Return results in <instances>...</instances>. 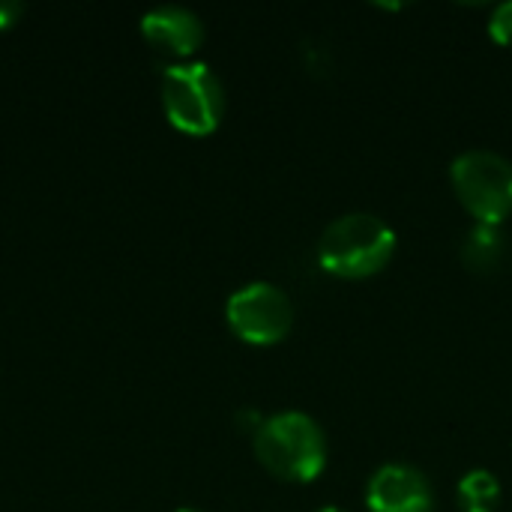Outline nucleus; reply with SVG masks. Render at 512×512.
Here are the masks:
<instances>
[{"label":"nucleus","mask_w":512,"mask_h":512,"mask_svg":"<svg viewBox=\"0 0 512 512\" xmlns=\"http://www.w3.org/2000/svg\"><path fill=\"white\" fill-rule=\"evenodd\" d=\"M366 504L372 512H432L435 492L423 471L393 462L372 474Z\"/></svg>","instance_id":"423d86ee"},{"label":"nucleus","mask_w":512,"mask_h":512,"mask_svg":"<svg viewBox=\"0 0 512 512\" xmlns=\"http://www.w3.org/2000/svg\"><path fill=\"white\" fill-rule=\"evenodd\" d=\"M453 192L483 225H501L512 213V162L492 150H468L450 165Z\"/></svg>","instance_id":"20e7f679"},{"label":"nucleus","mask_w":512,"mask_h":512,"mask_svg":"<svg viewBox=\"0 0 512 512\" xmlns=\"http://www.w3.org/2000/svg\"><path fill=\"white\" fill-rule=\"evenodd\" d=\"M24 15V3L18 0H0V30H9Z\"/></svg>","instance_id":"9b49d317"},{"label":"nucleus","mask_w":512,"mask_h":512,"mask_svg":"<svg viewBox=\"0 0 512 512\" xmlns=\"http://www.w3.org/2000/svg\"><path fill=\"white\" fill-rule=\"evenodd\" d=\"M459 507L462 512H498L501 507V498H504V489L498 483V477L492 471H471L459 480Z\"/></svg>","instance_id":"1a4fd4ad"},{"label":"nucleus","mask_w":512,"mask_h":512,"mask_svg":"<svg viewBox=\"0 0 512 512\" xmlns=\"http://www.w3.org/2000/svg\"><path fill=\"white\" fill-rule=\"evenodd\" d=\"M396 255V231L375 213L333 219L318 240V264L336 279H369Z\"/></svg>","instance_id":"f257e3e1"},{"label":"nucleus","mask_w":512,"mask_h":512,"mask_svg":"<svg viewBox=\"0 0 512 512\" xmlns=\"http://www.w3.org/2000/svg\"><path fill=\"white\" fill-rule=\"evenodd\" d=\"M318 512H345V510H339V507H321Z\"/></svg>","instance_id":"f8f14e48"},{"label":"nucleus","mask_w":512,"mask_h":512,"mask_svg":"<svg viewBox=\"0 0 512 512\" xmlns=\"http://www.w3.org/2000/svg\"><path fill=\"white\" fill-rule=\"evenodd\" d=\"M174 512H198V510H174Z\"/></svg>","instance_id":"ddd939ff"},{"label":"nucleus","mask_w":512,"mask_h":512,"mask_svg":"<svg viewBox=\"0 0 512 512\" xmlns=\"http://www.w3.org/2000/svg\"><path fill=\"white\" fill-rule=\"evenodd\" d=\"M225 318L237 339L267 348V345L282 342L291 333L294 303L282 288L270 282H252L228 297Z\"/></svg>","instance_id":"39448f33"},{"label":"nucleus","mask_w":512,"mask_h":512,"mask_svg":"<svg viewBox=\"0 0 512 512\" xmlns=\"http://www.w3.org/2000/svg\"><path fill=\"white\" fill-rule=\"evenodd\" d=\"M141 33L150 45H156L165 54L174 57H189L198 51V45L204 42V24L201 18L177 3H165L150 9L141 18Z\"/></svg>","instance_id":"0eeeda50"},{"label":"nucleus","mask_w":512,"mask_h":512,"mask_svg":"<svg viewBox=\"0 0 512 512\" xmlns=\"http://www.w3.org/2000/svg\"><path fill=\"white\" fill-rule=\"evenodd\" d=\"M489 33H492L495 42L512 45V3L495 6V12H492V18H489Z\"/></svg>","instance_id":"9d476101"},{"label":"nucleus","mask_w":512,"mask_h":512,"mask_svg":"<svg viewBox=\"0 0 512 512\" xmlns=\"http://www.w3.org/2000/svg\"><path fill=\"white\" fill-rule=\"evenodd\" d=\"M459 255H462V264L471 273H480V276L495 273L504 264V255H507V237H504L501 225H483V222H477L465 234Z\"/></svg>","instance_id":"6e6552de"},{"label":"nucleus","mask_w":512,"mask_h":512,"mask_svg":"<svg viewBox=\"0 0 512 512\" xmlns=\"http://www.w3.org/2000/svg\"><path fill=\"white\" fill-rule=\"evenodd\" d=\"M162 105L174 129L210 135L225 114V87L207 63H177L162 75Z\"/></svg>","instance_id":"7ed1b4c3"},{"label":"nucleus","mask_w":512,"mask_h":512,"mask_svg":"<svg viewBox=\"0 0 512 512\" xmlns=\"http://www.w3.org/2000/svg\"><path fill=\"white\" fill-rule=\"evenodd\" d=\"M258 462L279 480L312 483L327 468L324 429L303 411H282L264 417L252 435Z\"/></svg>","instance_id":"f03ea898"}]
</instances>
